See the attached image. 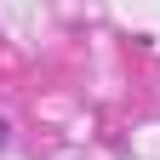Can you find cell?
I'll use <instances>...</instances> for the list:
<instances>
[{"instance_id":"1","label":"cell","mask_w":160,"mask_h":160,"mask_svg":"<svg viewBox=\"0 0 160 160\" xmlns=\"http://www.w3.org/2000/svg\"><path fill=\"white\" fill-rule=\"evenodd\" d=\"M6 137H12V126H6V120H0V149H6Z\"/></svg>"}]
</instances>
